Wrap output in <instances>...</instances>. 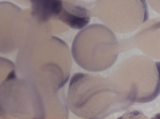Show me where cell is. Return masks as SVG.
I'll return each mask as SVG.
<instances>
[{
  "label": "cell",
  "instance_id": "cell-2",
  "mask_svg": "<svg viewBox=\"0 0 160 119\" xmlns=\"http://www.w3.org/2000/svg\"><path fill=\"white\" fill-rule=\"evenodd\" d=\"M22 11L11 2H0V53H10L18 48Z\"/></svg>",
  "mask_w": 160,
  "mask_h": 119
},
{
  "label": "cell",
  "instance_id": "cell-3",
  "mask_svg": "<svg viewBox=\"0 0 160 119\" xmlns=\"http://www.w3.org/2000/svg\"><path fill=\"white\" fill-rule=\"evenodd\" d=\"M31 16L40 23L49 24L57 20L64 8V0H29Z\"/></svg>",
  "mask_w": 160,
  "mask_h": 119
},
{
  "label": "cell",
  "instance_id": "cell-5",
  "mask_svg": "<svg viewBox=\"0 0 160 119\" xmlns=\"http://www.w3.org/2000/svg\"><path fill=\"white\" fill-rule=\"evenodd\" d=\"M7 116L4 110L0 106V118L7 117Z\"/></svg>",
  "mask_w": 160,
  "mask_h": 119
},
{
  "label": "cell",
  "instance_id": "cell-1",
  "mask_svg": "<svg viewBox=\"0 0 160 119\" xmlns=\"http://www.w3.org/2000/svg\"><path fill=\"white\" fill-rule=\"evenodd\" d=\"M16 66L23 78L35 84L62 89L70 76L71 54L67 44L53 36L19 49Z\"/></svg>",
  "mask_w": 160,
  "mask_h": 119
},
{
  "label": "cell",
  "instance_id": "cell-4",
  "mask_svg": "<svg viewBox=\"0 0 160 119\" xmlns=\"http://www.w3.org/2000/svg\"><path fill=\"white\" fill-rule=\"evenodd\" d=\"M15 67L10 60L0 57V94L9 81L17 77Z\"/></svg>",
  "mask_w": 160,
  "mask_h": 119
}]
</instances>
